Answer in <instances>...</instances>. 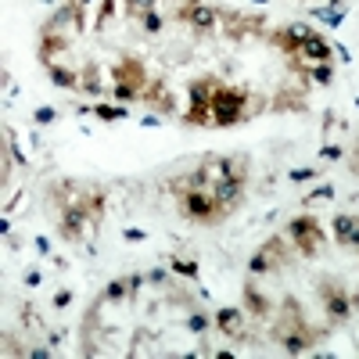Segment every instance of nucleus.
<instances>
[{
	"label": "nucleus",
	"mask_w": 359,
	"mask_h": 359,
	"mask_svg": "<svg viewBox=\"0 0 359 359\" xmlns=\"http://www.w3.org/2000/svg\"><path fill=\"white\" fill-rule=\"evenodd\" d=\"M212 115H216V122L219 126H230V122H237L244 112V94L241 90H223V86H216V94H212Z\"/></svg>",
	"instance_id": "1"
},
{
	"label": "nucleus",
	"mask_w": 359,
	"mask_h": 359,
	"mask_svg": "<svg viewBox=\"0 0 359 359\" xmlns=\"http://www.w3.org/2000/svg\"><path fill=\"white\" fill-rule=\"evenodd\" d=\"M183 212L194 216V219H216L219 216V205H216V198L201 194V190H190V194L183 198Z\"/></svg>",
	"instance_id": "2"
},
{
	"label": "nucleus",
	"mask_w": 359,
	"mask_h": 359,
	"mask_svg": "<svg viewBox=\"0 0 359 359\" xmlns=\"http://www.w3.org/2000/svg\"><path fill=\"white\" fill-rule=\"evenodd\" d=\"M291 237L302 244V252H312V248H316V241H320L324 234L316 230V223H312V219H294V223H291Z\"/></svg>",
	"instance_id": "3"
},
{
	"label": "nucleus",
	"mask_w": 359,
	"mask_h": 359,
	"mask_svg": "<svg viewBox=\"0 0 359 359\" xmlns=\"http://www.w3.org/2000/svg\"><path fill=\"white\" fill-rule=\"evenodd\" d=\"M288 309H291V324H294V320H298V316H294V302H288ZM277 338H280L284 345H288V352H302V348L309 345V334L302 330V324L294 327V330H284V327H277Z\"/></svg>",
	"instance_id": "4"
},
{
	"label": "nucleus",
	"mask_w": 359,
	"mask_h": 359,
	"mask_svg": "<svg viewBox=\"0 0 359 359\" xmlns=\"http://www.w3.org/2000/svg\"><path fill=\"white\" fill-rule=\"evenodd\" d=\"M324 298H327V312L334 320H345L348 316V302H345V294L338 291V288H324Z\"/></svg>",
	"instance_id": "5"
},
{
	"label": "nucleus",
	"mask_w": 359,
	"mask_h": 359,
	"mask_svg": "<svg viewBox=\"0 0 359 359\" xmlns=\"http://www.w3.org/2000/svg\"><path fill=\"white\" fill-rule=\"evenodd\" d=\"M302 54H306V58H316V61H327L330 58V47L324 40H320V36H306V40H302Z\"/></svg>",
	"instance_id": "6"
},
{
	"label": "nucleus",
	"mask_w": 359,
	"mask_h": 359,
	"mask_svg": "<svg viewBox=\"0 0 359 359\" xmlns=\"http://www.w3.org/2000/svg\"><path fill=\"white\" fill-rule=\"evenodd\" d=\"M115 76H119V86L137 90V83H140V65H137V61H122V65L115 68Z\"/></svg>",
	"instance_id": "7"
},
{
	"label": "nucleus",
	"mask_w": 359,
	"mask_h": 359,
	"mask_svg": "<svg viewBox=\"0 0 359 359\" xmlns=\"http://www.w3.org/2000/svg\"><path fill=\"white\" fill-rule=\"evenodd\" d=\"M216 324L223 327L226 334H241V312H237V309H223L216 316Z\"/></svg>",
	"instance_id": "8"
},
{
	"label": "nucleus",
	"mask_w": 359,
	"mask_h": 359,
	"mask_svg": "<svg viewBox=\"0 0 359 359\" xmlns=\"http://www.w3.org/2000/svg\"><path fill=\"white\" fill-rule=\"evenodd\" d=\"M183 18H190V22H194V25H201V29H208V25H216V15L208 11V7H190V11L183 7Z\"/></svg>",
	"instance_id": "9"
},
{
	"label": "nucleus",
	"mask_w": 359,
	"mask_h": 359,
	"mask_svg": "<svg viewBox=\"0 0 359 359\" xmlns=\"http://www.w3.org/2000/svg\"><path fill=\"white\" fill-rule=\"evenodd\" d=\"M352 230H356V223H352L348 216H338V219H334V237H338V241H345V244H348Z\"/></svg>",
	"instance_id": "10"
},
{
	"label": "nucleus",
	"mask_w": 359,
	"mask_h": 359,
	"mask_svg": "<svg viewBox=\"0 0 359 359\" xmlns=\"http://www.w3.org/2000/svg\"><path fill=\"white\" fill-rule=\"evenodd\" d=\"M219 165H223V169H226V172H223L226 180H237V183H244V165L237 162V158H223Z\"/></svg>",
	"instance_id": "11"
},
{
	"label": "nucleus",
	"mask_w": 359,
	"mask_h": 359,
	"mask_svg": "<svg viewBox=\"0 0 359 359\" xmlns=\"http://www.w3.org/2000/svg\"><path fill=\"white\" fill-rule=\"evenodd\" d=\"M79 226H83V216H79V212H68L65 223H61V234H65V237H76Z\"/></svg>",
	"instance_id": "12"
},
{
	"label": "nucleus",
	"mask_w": 359,
	"mask_h": 359,
	"mask_svg": "<svg viewBox=\"0 0 359 359\" xmlns=\"http://www.w3.org/2000/svg\"><path fill=\"white\" fill-rule=\"evenodd\" d=\"M51 79L58 83V86H76V72H68V68H51Z\"/></svg>",
	"instance_id": "13"
},
{
	"label": "nucleus",
	"mask_w": 359,
	"mask_h": 359,
	"mask_svg": "<svg viewBox=\"0 0 359 359\" xmlns=\"http://www.w3.org/2000/svg\"><path fill=\"white\" fill-rule=\"evenodd\" d=\"M248 306H252L255 312H259V316H262V312H266V302H262V294L255 291V288H248Z\"/></svg>",
	"instance_id": "14"
},
{
	"label": "nucleus",
	"mask_w": 359,
	"mask_h": 359,
	"mask_svg": "<svg viewBox=\"0 0 359 359\" xmlns=\"http://www.w3.org/2000/svg\"><path fill=\"white\" fill-rule=\"evenodd\" d=\"M97 115H101V119H108V122H112V119H122L126 112H122V108H104V104H101V108H97Z\"/></svg>",
	"instance_id": "15"
},
{
	"label": "nucleus",
	"mask_w": 359,
	"mask_h": 359,
	"mask_svg": "<svg viewBox=\"0 0 359 359\" xmlns=\"http://www.w3.org/2000/svg\"><path fill=\"white\" fill-rule=\"evenodd\" d=\"M172 270H176V273H187V277H194L198 266H194V262H180V259H176V262H172Z\"/></svg>",
	"instance_id": "16"
},
{
	"label": "nucleus",
	"mask_w": 359,
	"mask_h": 359,
	"mask_svg": "<svg viewBox=\"0 0 359 359\" xmlns=\"http://www.w3.org/2000/svg\"><path fill=\"white\" fill-rule=\"evenodd\" d=\"M312 79H316V83H330V79H334V72H330L327 65H320L316 72H312Z\"/></svg>",
	"instance_id": "17"
},
{
	"label": "nucleus",
	"mask_w": 359,
	"mask_h": 359,
	"mask_svg": "<svg viewBox=\"0 0 359 359\" xmlns=\"http://www.w3.org/2000/svg\"><path fill=\"white\" fill-rule=\"evenodd\" d=\"M144 22H147V29H151V33H158V29H162V18H158V15H147Z\"/></svg>",
	"instance_id": "18"
},
{
	"label": "nucleus",
	"mask_w": 359,
	"mask_h": 359,
	"mask_svg": "<svg viewBox=\"0 0 359 359\" xmlns=\"http://www.w3.org/2000/svg\"><path fill=\"white\" fill-rule=\"evenodd\" d=\"M54 119V108H40V112H36V122H51Z\"/></svg>",
	"instance_id": "19"
},
{
	"label": "nucleus",
	"mask_w": 359,
	"mask_h": 359,
	"mask_svg": "<svg viewBox=\"0 0 359 359\" xmlns=\"http://www.w3.org/2000/svg\"><path fill=\"white\" fill-rule=\"evenodd\" d=\"M291 176H294V180H312V176H316V172H312V169H294Z\"/></svg>",
	"instance_id": "20"
},
{
	"label": "nucleus",
	"mask_w": 359,
	"mask_h": 359,
	"mask_svg": "<svg viewBox=\"0 0 359 359\" xmlns=\"http://www.w3.org/2000/svg\"><path fill=\"white\" fill-rule=\"evenodd\" d=\"M187 324H190V330H205V316H190Z\"/></svg>",
	"instance_id": "21"
},
{
	"label": "nucleus",
	"mask_w": 359,
	"mask_h": 359,
	"mask_svg": "<svg viewBox=\"0 0 359 359\" xmlns=\"http://www.w3.org/2000/svg\"><path fill=\"white\" fill-rule=\"evenodd\" d=\"M133 7H151V0H130Z\"/></svg>",
	"instance_id": "22"
}]
</instances>
